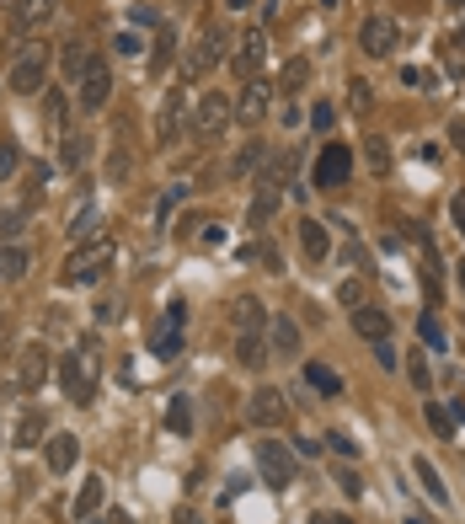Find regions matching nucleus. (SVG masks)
I'll return each instance as SVG.
<instances>
[{
    "mask_svg": "<svg viewBox=\"0 0 465 524\" xmlns=\"http://www.w3.org/2000/svg\"><path fill=\"white\" fill-rule=\"evenodd\" d=\"M96 386H102V348H96V337H80V348H70L59 359V391L86 407L96 396Z\"/></svg>",
    "mask_w": 465,
    "mask_h": 524,
    "instance_id": "obj_1",
    "label": "nucleus"
},
{
    "mask_svg": "<svg viewBox=\"0 0 465 524\" xmlns=\"http://www.w3.org/2000/svg\"><path fill=\"white\" fill-rule=\"evenodd\" d=\"M112 236H91V241H80L75 252H70V262H64V284H96L102 273H107V262H112Z\"/></svg>",
    "mask_w": 465,
    "mask_h": 524,
    "instance_id": "obj_2",
    "label": "nucleus"
},
{
    "mask_svg": "<svg viewBox=\"0 0 465 524\" xmlns=\"http://www.w3.org/2000/svg\"><path fill=\"white\" fill-rule=\"evenodd\" d=\"M5 86H11L16 96L48 91V48H43V43H27V48L16 54V64L5 70Z\"/></svg>",
    "mask_w": 465,
    "mask_h": 524,
    "instance_id": "obj_3",
    "label": "nucleus"
},
{
    "mask_svg": "<svg viewBox=\"0 0 465 524\" xmlns=\"http://www.w3.org/2000/svg\"><path fill=\"white\" fill-rule=\"evenodd\" d=\"M225 43H230V32L220 27V21H203V32H198V43H193V54L182 59V75L187 80H203L220 59H225Z\"/></svg>",
    "mask_w": 465,
    "mask_h": 524,
    "instance_id": "obj_4",
    "label": "nucleus"
},
{
    "mask_svg": "<svg viewBox=\"0 0 465 524\" xmlns=\"http://www.w3.org/2000/svg\"><path fill=\"white\" fill-rule=\"evenodd\" d=\"M75 96H80V112H96V107H107V96H112V70H107V59H86V70L75 75Z\"/></svg>",
    "mask_w": 465,
    "mask_h": 524,
    "instance_id": "obj_5",
    "label": "nucleus"
},
{
    "mask_svg": "<svg viewBox=\"0 0 465 524\" xmlns=\"http://www.w3.org/2000/svg\"><path fill=\"white\" fill-rule=\"evenodd\" d=\"M252 455H257V471H262V482H268L273 493H284V487L295 482V455H289L278 439H257Z\"/></svg>",
    "mask_w": 465,
    "mask_h": 524,
    "instance_id": "obj_6",
    "label": "nucleus"
},
{
    "mask_svg": "<svg viewBox=\"0 0 465 524\" xmlns=\"http://www.w3.org/2000/svg\"><path fill=\"white\" fill-rule=\"evenodd\" d=\"M348 177H353V150L337 145V139L321 145V155H316V166H311V182H316V187H343Z\"/></svg>",
    "mask_w": 465,
    "mask_h": 524,
    "instance_id": "obj_7",
    "label": "nucleus"
},
{
    "mask_svg": "<svg viewBox=\"0 0 465 524\" xmlns=\"http://www.w3.org/2000/svg\"><path fill=\"white\" fill-rule=\"evenodd\" d=\"M43 380H48V348L32 343V348H21V359H16V370H11V391L32 396V391H43Z\"/></svg>",
    "mask_w": 465,
    "mask_h": 524,
    "instance_id": "obj_8",
    "label": "nucleus"
},
{
    "mask_svg": "<svg viewBox=\"0 0 465 524\" xmlns=\"http://www.w3.org/2000/svg\"><path fill=\"white\" fill-rule=\"evenodd\" d=\"M246 418H252V428H284V423H289V402H284V391H278V386L252 391Z\"/></svg>",
    "mask_w": 465,
    "mask_h": 524,
    "instance_id": "obj_9",
    "label": "nucleus"
},
{
    "mask_svg": "<svg viewBox=\"0 0 465 524\" xmlns=\"http://www.w3.org/2000/svg\"><path fill=\"white\" fill-rule=\"evenodd\" d=\"M396 37H402L396 16H364V27H359V48H364L370 59H386V54H396Z\"/></svg>",
    "mask_w": 465,
    "mask_h": 524,
    "instance_id": "obj_10",
    "label": "nucleus"
},
{
    "mask_svg": "<svg viewBox=\"0 0 465 524\" xmlns=\"http://www.w3.org/2000/svg\"><path fill=\"white\" fill-rule=\"evenodd\" d=\"M262 59H268V32L262 27H252L241 43H236V54H230V64H236V75L241 80H257V70H262Z\"/></svg>",
    "mask_w": 465,
    "mask_h": 524,
    "instance_id": "obj_11",
    "label": "nucleus"
},
{
    "mask_svg": "<svg viewBox=\"0 0 465 524\" xmlns=\"http://www.w3.org/2000/svg\"><path fill=\"white\" fill-rule=\"evenodd\" d=\"M182 129H187V96H182V91H166V102H161V112H155V139H161V145H177Z\"/></svg>",
    "mask_w": 465,
    "mask_h": 524,
    "instance_id": "obj_12",
    "label": "nucleus"
},
{
    "mask_svg": "<svg viewBox=\"0 0 465 524\" xmlns=\"http://www.w3.org/2000/svg\"><path fill=\"white\" fill-rule=\"evenodd\" d=\"M182 321H187V305H171L166 321L150 332V353H155V359H177V353H182Z\"/></svg>",
    "mask_w": 465,
    "mask_h": 524,
    "instance_id": "obj_13",
    "label": "nucleus"
},
{
    "mask_svg": "<svg viewBox=\"0 0 465 524\" xmlns=\"http://www.w3.org/2000/svg\"><path fill=\"white\" fill-rule=\"evenodd\" d=\"M230 96L225 91H203V102H198V134H225V123H230Z\"/></svg>",
    "mask_w": 465,
    "mask_h": 524,
    "instance_id": "obj_14",
    "label": "nucleus"
},
{
    "mask_svg": "<svg viewBox=\"0 0 465 524\" xmlns=\"http://www.w3.org/2000/svg\"><path fill=\"white\" fill-rule=\"evenodd\" d=\"M48 16H54V0H16V5H11V32L27 37V32L48 27Z\"/></svg>",
    "mask_w": 465,
    "mask_h": 524,
    "instance_id": "obj_15",
    "label": "nucleus"
},
{
    "mask_svg": "<svg viewBox=\"0 0 465 524\" xmlns=\"http://www.w3.org/2000/svg\"><path fill=\"white\" fill-rule=\"evenodd\" d=\"M268 102H273V86H268V80H246V86H241V102H236V118H241V123H257V118L268 112Z\"/></svg>",
    "mask_w": 465,
    "mask_h": 524,
    "instance_id": "obj_16",
    "label": "nucleus"
},
{
    "mask_svg": "<svg viewBox=\"0 0 465 524\" xmlns=\"http://www.w3.org/2000/svg\"><path fill=\"white\" fill-rule=\"evenodd\" d=\"M353 332L364 343H380V337H391V316L380 305H353Z\"/></svg>",
    "mask_w": 465,
    "mask_h": 524,
    "instance_id": "obj_17",
    "label": "nucleus"
},
{
    "mask_svg": "<svg viewBox=\"0 0 465 524\" xmlns=\"http://www.w3.org/2000/svg\"><path fill=\"white\" fill-rule=\"evenodd\" d=\"M102 498H107V482H102V477H86V482H80V493H75V503H70V514L91 524L96 514H102Z\"/></svg>",
    "mask_w": 465,
    "mask_h": 524,
    "instance_id": "obj_18",
    "label": "nucleus"
},
{
    "mask_svg": "<svg viewBox=\"0 0 465 524\" xmlns=\"http://www.w3.org/2000/svg\"><path fill=\"white\" fill-rule=\"evenodd\" d=\"M278 204H284V187L262 177V187H257V198H252V209H246V225H268V220L278 214Z\"/></svg>",
    "mask_w": 465,
    "mask_h": 524,
    "instance_id": "obj_19",
    "label": "nucleus"
},
{
    "mask_svg": "<svg viewBox=\"0 0 465 524\" xmlns=\"http://www.w3.org/2000/svg\"><path fill=\"white\" fill-rule=\"evenodd\" d=\"M300 246H305L311 262H327V252H332V230H327L321 220H300Z\"/></svg>",
    "mask_w": 465,
    "mask_h": 524,
    "instance_id": "obj_20",
    "label": "nucleus"
},
{
    "mask_svg": "<svg viewBox=\"0 0 465 524\" xmlns=\"http://www.w3.org/2000/svg\"><path fill=\"white\" fill-rule=\"evenodd\" d=\"M268 353H273V348H268V337H262V332H236V359H241L246 370H262V364H268Z\"/></svg>",
    "mask_w": 465,
    "mask_h": 524,
    "instance_id": "obj_21",
    "label": "nucleus"
},
{
    "mask_svg": "<svg viewBox=\"0 0 465 524\" xmlns=\"http://www.w3.org/2000/svg\"><path fill=\"white\" fill-rule=\"evenodd\" d=\"M43 461H48V471H54V477H64V471L75 466V434H54V439H48V450H43Z\"/></svg>",
    "mask_w": 465,
    "mask_h": 524,
    "instance_id": "obj_22",
    "label": "nucleus"
},
{
    "mask_svg": "<svg viewBox=\"0 0 465 524\" xmlns=\"http://www.w3.org/2000/svg\"><path fill=\"white\" fill-rule=\"evenodd\" d=\"M268 327H273V337H268L273 353H295V348H300V327H295V316H273Z\"/></svg>",
    "mask_w": 465,
    "mask_h": 524,
    "instance_id": "obj_23",
    "label": "nucleus"
},
{
    "mask_svg": "<svg viewBox=\"0 0 465 524\" xmlns=\"http://www.w3.org/2000/svg\"><path fill=\"white\" fill-rule=\"evenodd\" d=\"M166 428H171V434H193V396H187V391H177V396L166 402Z\"/></svg>",
    "mask_w": 465,
    "mask_h": 524,
    "instance_id": "obj_24",
    "label": "nucleus"
},
{
    "mask_svg": "<svg viewBox=\"0 0 465 524\" xmlns=\"http://www.w3.org/2000/svg\"><path fill=\"white\" fill-rule=\"evenodd\" d=\"M412 477H418V482H423V493H428V498H434V503H439V509H444V503H450V487H444V477H439V471H434V466H428V461H423V455H418V461H412Z\"/></svg>",
    "mask_w": 465,
    "mask_h": 524,
    "instance_id": "obj_25",
    "label": "nucleus"
},
{
    "mask_svg": "<svg viewBox=\"0 0 465 524\" xmlns=\"http://www.w3.org/2000/svg\"><path fill=\"white\" fill-rule=\"evenodd\" d=\"M27 262H32V257H27V246H16V241H11V246H0V284H16V279L27 273Z\"/></svg>",
    "mask_w": 465,
    "mask_h": 524,
    "instance_id": "obj_26",
    "label": "nucleus"
},
{
    "mask_svg": "<svg viewBox=\"0 0 465 524\" xmlns=\"http://www.w3.org/2000/svg\"><path fill=\"white\" fill-rule=\"evenodd\" d=\"M43 428H48V418H43L37 407H27V412H21V423H16V445H21V450H32V445L43 439Z\"/></svg>",
    "mask_w": 465,
    "mask_h": 524,
    "instance_id": "obj_27",
    "label": "nucleus"
},
{
    "mask_svg": "<svg viewBox=\"0 0 465 524\" xmlns=\"http://www.w3.org/2000/svg\"><path fill=\"white\" fill-rule=\"evenodd\" d=\"M262 321H268L262 300H236V332H262Z\"/></svg>",
    "mask_w": 465,
    "mask_h": 524,
    "instance_id": "obj_28",
    "label": "nucleus"
},
{
    "mask_svg": "<svg viewBox=\"0 0 465 524\" xmlns=\"http://www.w3.org/2000/svg\"><path fill=\"white\" fill-rule=\"evenodd\" d=\"M305 386H316L321 396H343V380H337L327 364H305Z\"/></svg>",
    "mask_w": 465,
    "mask_h": 524,
    "instance_id": "obj_29",
    "label": "nucleus"
},
{
    "mask_svg": "<svg viewBox=\"0 0 465 524\" xmlns=\"http://www.w3.org/2000/svg\"><path fill=\"white\" fill-rule=\"evenodd\" d=\"M91 236H96V204H80L70 220V241H91Z\"/></svg>",
    "mask_w": 465,
    "mask_h": 524,
    "instance_id": "obj_30",
    "label": "nucleus"
},
{
    "mask_svg": "<svg viewBox=\"0 0 465 524\" xmlns=\"http://www.w3.org/2000/svg\"><path fill=\"white\" fill-rule=\"evenodd\" d=\"M407 380H412V391H434V370H428L423 348H412V359H407Z\"/></svg>",
    "mask_w": 465,
    "mask_h": 524,
    "instance_id": "obj_31",
    "label": "nucleus"
},
{
    "mask_svg": "<svg viewBox=\"0 0 465 524\" xmlns=\"http://www.w3.org/2000/svg\"><path fill=\"white\" fill-rule=\"evenodd\" d=\"M423 412H428V428H434L439 439H455V428H461V423H455V412H450V407H439V402H428Z\"/></svg>",
    "mask_w": 465,
    "mask_h": 524,
    "instance_id": "obj_32",
    "label": "nucleus"
},
{
    "mask_svg": "<svg viewBox=\"0 0 465 524\" xmlns=\"http://www.w3.org/2000/svg\"><path fill=\"white\" fill-rule=\"evenodd\" d=\"M21 230H27V214L21 209H0V246H11Z\"/></svg>",
    "mask_w": 465,
    "mask_h": 524,
    "instance_id": "obj_33",
    "label": "nucleus"
},
{
    "mask_svg": "<svg viewBox=\"0 0 465 524\" xmlns=\"http://www.w3.org/2000/svg\"><path fill=\"white\" fill-rule=\"evenodd\" d=\"M86 150H91V145H86V134H64V150H59V161L75 171V166L86 161Z\"/></svg>",
    "mask_w": 465,
    "mask_h": 524,
    "instance_id": "obj_34",
    "label": "nucleus"
},
{
    "mask_svg": "<svg viewBox=\"0 0 465 524\" xmlns=\"http://www.w3.org/2000/svg\"><path fill=\"white\" fill-rule=\"evenodd\" d=\"M86 59H91V48H86L80 37H70V43H64V70H70V75H80V70H86Z\"/></svg>",
    "mask_w": 465,
    "mask_h": 524,
    "instance_id": "obj_35",
    "label": "nucleus"
},
{
    "mask_svg": "<svg viewBox=\"0 0 465 524\" xmlns=\"http://www.w3.org/2000/svg\"><path fill=\"white\" fill-rule=\"evenodd\" d=\"M402 80H407V86H423V91H439V75L423 70V64H402Z\"/></svg>",
    "mask_w": 465,
    "mask_h": 524,
    "instance_id": "obj_36",
    "label": "nucleus"
},
{
    "mask_svg": "<svg viewBox=\"0 0 465 524\" xmlns=\"http://www.w3.org/2000/svg\"><path fill=\"white\" fill-rule=\"evenodd\" d=\"M171 54H177V32H171V27H161V37H155V70H166V64H171Z\"/></svg>",
    "mask_w": 465,
    "mask_h": 524,
    "instance_id": "obj_37",
    "label": "nucleus"
},
{
    "mask_svg": "<svg viewBox=\"0 0 465 524\" xmlns=\"http://www.w3.org/2000/svg\"><path fill=\"white\" fill-rule=\"evenodd\" d=\"M418 332H423V343L428 348H444V327H439V316L428 311V316H418Z\"/></svg>",
    "mask_w": 465,
    "mask_h": 524,
    "instance_id": "obj_38",
    "label": "nucleus"
},
{
    "mask_svg": "<svg viewBox=\"0 0 465 524\" xmlns=\"http://www.w3.org/2000/svg\"><path fill=\"white\" fill-rule=\"evenodd\" d=\"M262 161H268V150H262V145H257V139H252V145H246V150H241V155H236V171H257V166H262Z\"/></svg>",
    "mask_w": 465,
    "mask_h": 524,
    "instance_id": "obj_39",
    "label": "nucleus"
},
{
    "mask_svg": "<svg viewBox=\"0 0 465 524\" xmlns=\"http://www.w3.org/2000/svg\"><path fill=\"white\" fill-rule=\"evenodd\" d=\"M21 166V150H16V139H0V177H11Z\"/></svg>",
    "mask_w": 465,
    "mask_h": 524,
    "instance_id": "obj_40",
    "label": "nucleus"
},
{
    "mask_svg": "<svg viewBox=\"0 0 465 524\" xmlns=\"http://www.w3.org/2000/svg\"><path fill=\"white\" fill-rule=\"evenodd\" d=\"M129 166H134V155H129V150H112V161H107V177H112V182H123V177H129Z\"/></svg>",
    "mask_w": 465,
    "mask_h": 524,
    "instance_id": "obj_41",
    "label": "nucleus"
},
{
    "mask_svg": "<svg viewBox=\"0 0 465 524\" xmlns=\"http://www.w3.org/2000/svg\"><path fill=\"white\" fill-rule=\"evenodd\" d=\"M337 300H343V305H364V284H359V279H343V284H337Z\"/></svg>",
    "mask_w": 465,
    "mask_h": 524,
    "instance_id": "obj_42",
    "label": "nucleus"
},
{
    "mask_svg": "<svg viewBox=\"0 0 465 524\" xmlns=\"http://www.w3.org/2000/svg\"><path fill=\"white\" fill-rule=\"evenodd\" d=\"M305 75H311V64H305V59H295V64L284 70V91H295V86H305Z\"/></svg>",
    "mask_w": 465,
    "mask_h": 524,
    "instance_id": "obj_43",
    "label": "nucleus"
},
{
    "mask_svg": "<svg viewBox=\"0 0 465 524\" xmlns=\"http://www.w3.org/2000/svg\"><path fill=\"white\" fill-rule=\"evenodd\" d=\"M375 348V359H380V370H396L402 359H396V348H391V337H380V343H370Z\"/></svg>",
    "mask_w": 465,
    "mask_h": 524,
    "instance_id": "obj_44",
    "label": "nucleus"
},
{
    "mask_svg": "<svg viewBox=\"0 0 465 524\" xmlns=\"http://www.w3.org/2000/svg\"><path fill=\"white\" fill-rule=\"evenodd\" d=\"M112 48H118V54H123V59H134V54H139V48H145V43H139V37H134V32H118V43H112Z\"/></svg>",
    "mask_w": 465,
    "mask_h": 524,
    "instance_id": "obj_45",
    "label": "nucleus"
},
{
    "mask_svg": "<svg viewBox=\"0 0 465 524\" xmlns=\"http://www.w3.org/2000/svg\"><path fill=\"white\" fill-rule=\"evenodd\" d=\"M48 123L64 129V96H59V91H48Z\"/></svg>",
    "mask_w": 465,
    "mask_h": 524,
    "instance_id": "obj_46",
    "label": "nucleus"
},
{
    "mask_svg": "<svg viewBox=\"0 0 465 524\" xmlns=\"http://www.w3.org/2000/svg\"><path fill=\"white\" fill-rule=\"evenodd\" d=\"M327 445H332V450H337V455H348V461H353V455H359V445H353V439H348V434H327Z\"/></svg>",
    "mask_w": 465,
    "mask_h": 524,
    "instance_id": "obj_47",
    "label": "nucleus"
},
{
    "mask_svg": "<svg viewBox=\"0 0 465 524\" xmlns=\"http://www.w3.org/2000/svg\"><path fill=\"white\" fill-rule=\"evenodd\" d=\"M177 204H182V187H171V193H166V198H161V204H155V220H166V214H171V209H177Z\"/></svg>",
    "mask_w": 465,
    "mask_h": 524,
    "instance_id": "obj_48",
    "label": "nucleus"
},
{
    "mask_svg": "<svg viewBox=\"0 0 465 524\" xmlns=\"http://www.w3.org/2000/svg\"><path fill=\"white\" fill-rule=\"evenodd\" d=\"M311 123H316V129H321V134H327V129H332V102H321V107H316V112H311Z\"/></svg>",
    "mask_w": 465,
    "mask_h": 524,
    "instance_id": "obj_49",
    "label": "nucleus"
},
{
    "mask_svg": "<svg viewBox=\"0 0 465 524\" xmlns=\"http://www.w3.org/2000/svg\"><path fill=\"white\" fill-rule=\"evenodd\" d=\"M370 161H375V166H380V171H386V161H391V155H386V139H380V134H375V139H370Z\"/></svg>",
    "mask_w": 465,
    "mask_h": 524,
    "instance_id": "obj_50",
    "label": "nucleus"
},
{
    "mask_svg": "<svg viewBox=\"0 0 465 524\" xmlns=\"http://www.w3.org/2000/svg\"><path fill=\"white\" fill-rule=\"evenodd\" d=\"M450 220H455V230L465 236V193H455V204H450Z\"/></svg>",
    "mask_w": 465,
    "mask_h": 524,
    "instance_id": "obj_51",
    "label": "nucleus"
},
{
    "mask_svg": "<svg viewBox=\"0 0 465 524\" xmlns=\"http://www.w3.org/2000/svg\"><path fill=\"white\" fill-rule=\"evenodd\" d=\"M353 107L370 112V86H364V80H353Z\"/></svg>",
    "mask_w": 465,
    "mask_h": 524,
    "instance_id": "obj_52",
    "label": "nucleus"
},
{
    "mask_svg": "<svg viewBox=\"0 0 465 524\" xmlns=\"http://www.w3.org/2000/svg\"><path fill=\"white\" fill-rule=\"evenodd\" d=\"M198 241H203V246H220V241H225V230H220V225H203V230H198Z\"/></svg>",
    "mask_w": 465,
    "mask_h": 524,
    "instance_id": "obj_53",
    "label": "nucleus"
},
{
    "mask_svg": "<svg viewBox=\"0 0 465 524\" xmlns=\"http://www.w3.org/2000/svg\"><path fill=\"white\" fill-rule=\"evenodd\" d=\"M91 524H134V520H129L123 509H107V514H96V520H91Z\"/></svg>",
    "mask_w": 465,
    "mask_h": 524,
    "instance_id": "obj_54",
    "label": "nucleus"
},
{
    "mask_svg": "<svg viewBox=\"0 0 465 524\" xmlns=\"http://www.w3.org/2000/svg\"><path fill=\"white\" fill-rule=\"evenodd\" d=\"M450 139H455V150H465V118H455V123H450Z\"/></svg>",
    "mask_w": 465,
    "mask_h": 524,
    "instance_id": "obj_55",
    "label": "nucleus"
},
{
    "mask_svg": "<svg viewBox=\"0 0 465 524\" xmlns=\"http://www.w3.org/2000/svg\"><path fill=\"white\" fill-rule=\"evenodd\" d=\"M311 524H353L348 514H311Z\"/></svg>",
    "mask_w": 465,
    "mask_h": 524,
    "instance_id": "obj_56",
    "label": "nucleus"
},
{
    "mask_svg": "<svg viewBox=\"0 0 465 524\" xmlns=\"http://www.w3.org/2000/svg\"><path fill=\"white\" fill-rule=\"evenodd\" d=\"M225 11H252V0H225Z\"/></svg>",
    "mask_w": 465,
    "mask_h": 524,
    "instance_id": "obj_57",
    "label": "nucleus"
},
{
    "mask_svg": "<svg viewBox=\"0 0 465 524\" xmlns=\"http://www.w3.org/2000/svg\"><path fill=\"white\" fill-rule=\"evenodd\" d=\"M455 48H465V21L455 27Z\"/></svg>",
    "mask_w": 465,
    "mask_h": 524,
    "instance_id": "obj_58",
    "label": "nucleus"
},
{
    "mask_svg": "<svg viewBox=\"0 0 465 524\" xmlns=\"http://www.w3.org/2000/svg\"><path fill=\"white\" fill-rule=\"evenodd\" d=\"M407 524H434V520H428V514H412V520H407Z\"/></svg>",
    "mask_w": 465,
    "mask_h": 524,
    "instance_id": "obj_59",
    "label": "nucleus"
},
{
    "mask_svg": "<svg viewBox=\"0 0 465 524\" xmlns=\"http://www.w3.org/2000/svg\"><path fill=\"white\" fill-rule=\"evenodd\" d=\"M455 273H461V284H465V262H461V268H455Z\"/></svg>",
    "mask_w": 465,
    "mask_h": 524,
    "instance_id": "obj_60",
    "label": "nucleus"
},
{
    "mask_svg": "<svg viewBox=\"0 0 465 524\" xmlns=\"http://www.w3.org/2000/svg\"><path fill=\"white\" fill-rule=\"evenodd\" d=\"M321 5H343V0H321Z\"/></svg>",
    "mask_w": 465,
    "mask_h": 524,
    "instance_id": "obj_61",
    "label": "nucleus"
},
{
    "mask_svg": "<svg viewBox=\"0 0 465 524\" xmlns=\"http://www.w3.org/2000/svg\"><path fill=\"white\" fill-rule=\"evenodd\" d=\"M450 5H465V0H450Z\"/></svg>",
    "mask_w": 465,
    "mask_h": 524,
    "instance_id": "obj_62",
    "label": "nucleus"
}]
</instances>
